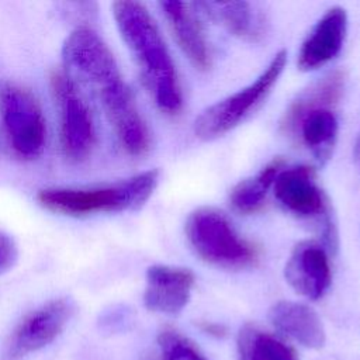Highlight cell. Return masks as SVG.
<instances>
[{
    "instance_id": "obj_8",
    "label": "cell",
    "mask_w": 360,
    "mask_h": 360,
    "mask_svg": "<svg viewBox=\"0 0 360 360\" xmlns=\"http://www.w3.org/2000/svg\"><path fill=\"white\" fill-rule=\"evenodd\" d=\"M51 94L58 111L59 145L63 156L72 163L89 159L96 146V124L77 82L65 70L49 76Z\"/></svg>"
},
{
    "instance_id": "obj_2",
    "label": "cell",
    "mask_w": 360,
    "mask_h": 360,
    "mask_svg": "<svg viewBox=\"0 0 360 360\" xmlns=\"http://www.w3.org/2000/svg\"><path fill=\"white\" fill-rule=\"evenodd\" d=\"M112 17L156 107L166 115L183 108V93L177 70L165 39L149 10L138 1L112 3Z\"/></svg>"
},
{
    "instance_id": "obj_16",
    "label": "cell",
    "mask_w": 360,
    "mask_h": 360,
    "mask_svg": "<svg viewBox=\"0 0 360 360\" xmlns=\"http://www.w3.org/2000/svg\"><path fill=\"white\" fill-rule=\"evenodd\" d=\"M193 6L243 41L257 42L266 34L263 14L248 1H197Z\"/></svg>"
},
{
    "instance_id": "obj_5",
    "label": "cell",
    "mask_w": 360,
    "mask_h": 360,
    "mask_svg": "<svg viewBox=\"0 0 360 360\" xmlns=\"http://www.w3.org/2000/svg\"><path fill=\"white\" fill-rule=\"evenodd\" d=\"M184 232L194 253L211 266L245 270L255 267L260 259L259 248L245 239L217 208L200 207L190 212Z\"/></svg>"
},
{
    "instance_id": "obj_3",
    "label": "cell",
    "mask_w": 360,
    "mask_h": 360,
    "mask_svg": "<svg viewBox=\"0 0 360 360\" xmlns=\"http://www.w3.org/2000/svg\"><path fill=\"white\" fill-rule=\"evenodd\" d=\"M345 83V72L326 73L290 103L280 121L281 132L298 138L321 163L330 158L336 143L339 121L333 107L343 94Z\"/></svg>"
},
{
    "instance_id": "obj_7",
    "label": "cell",
    "mask_w": 360,
    "mask_h": 360,
    "mask_svg": "<svg viewBox=\"0 0 360 360\" xmlns=\"http://www.w3.org/2000/svg\"><path fill=\"white\" fill-rule=\"evenodd\" d=\"M0 121L8 150L22 162L38 159L46 143V121L34 94L13 83H0Z\"/></svg>"
},
{
    "instance_id": "obj_22",
    "label": "cell",
    "mask_w": 360,
    "mask_h": 360,
    "mask_svg": "<svg viewBox=\"0 0 360 360\" xmlns=\"http://www.w3.org/2000/svg\"><path fill=\"white\" fill-rule=\"evenodd\" d=\"M354 156H356L357 163L360 165V132H359V136H357L356 143H354Z\"/></svg>"
},
{
    "instance_id": "obj_17",
    "label": "cell",
    "mask_w": 360,
    "mask_h": 360,
    "mask_svg": "<svg viewBox=\"0 0 360 360\" xmlns=\"http://www.w3.org/2000/svg\"><path fill=\"white\" fill-rule=\"evenodd\" d=\"M239 360H300L287 340L257 323H245L236 336Z\"/></svg>"
},
{
    "instance_id": "obj_18",
    "label": "cell",
    "mask_w": 360,
    "mask_h": 360,
    "mask_svg": "<svg viewBox=\"0 0 360 360\" xmlns=\"http://www.w3.org/2000/svg\"><path fill=\"white\" fill-rule=\"evenodd\" d=\"M284 167V159L274 158L255 176L239 181L229 194L232 208L239 214H253L262 208L277 174Z\"/></svg>"
},
{
    "instance_id": "obj_12",
    "label": "cell",
    "mask_w": 360,
    "mask_h": 360,
    "mask_svg": "<svg viewBox=\"0 0 360 360\" xmlns=\"http://www.w3.org/2000/svg\"><path fill=\"white\" fill-rule=\"evenodd\" d=\"M143 305L158 314L177 315L188 304L194 274L186 267L153 264L146 270Z\"/></svg>"
},
{
    "instance_id": "obj_4",
    "label": "cell",
    "mask_w": 360,
    "mask_h": 360,
    "mask_svg": "<svg viewBox=\"0 0 360 360\" xmlns=\"http://www.w3.org/2000/svg\"><path fill=\"white\" fill-rule=\"evenodd\" d=\"M158 181L159 170L150 169L108 184L46 187L37 193V201L45 210L70 218L136 211L150 198Z\"/></svg>"
},
{
    "instance_id": "obj_15",
    "label": "cell",
    "mask_w": 360,
    "mask_h": 360,
    "mask_svg": "<svg viewBox=\"0 0 360 360\" xmlns=\"http://www.w3.org/2000/svg\"><path fill=\"white\" fill-rule=\"evenodd\" d=\"M269 321L283 336L307 349L319 350L326 342L322 319L307 304L277 301L269 309Z\"/></svg>"
},
{
    "instance_id": "obj_19",
    "label": "cell",
    "mask_w": 360,
    "mask_h": 360,
    "mask_svg": "<svg viewBox=\"0 0 360 360\" xmlns=\"http://www.w3.org/2000/svg\"><path fill=\"white\" fill-rule=\"evenodd\" d=\"M158 347L160 360H208L190 338L170 326L159 330Z\"/></svg>"
},
{
    "instance_id": "obj_10",
    "label": "cell",
    "mask_w": 360,
    "mask_h": 360,
    "mask_svg": "<svg viewBox=\"0 0 360 360\" xmlns=\"http://www.w3.org/2000/svg\"><path fill=\"white\" fill-rule=\"evenodd\" d=\"M75 314V302L68 297L53 298L27 314L7 340L11 357H22L52 343Z\"/></svg>"
},
{
    "instance_id": "obj_11",
    "label": "cell",
    "mask_w": 360,
    "mask_h": 360,
    "mask_svg": "<svg viewBox=\"0 0 360 360\" xmlns=\"http://www.w3.org/2000/svg\"><path fill=\"white\" fill-rule=\"evenodd\" d=\"M288 285L300 295L321 300L332 284V267L326 249L315 240L298 242L284 266Z\"/></svg>"
},
{
    "instance_id": "obj_9",
    "label": "cell",
    "mask_w": 360,
    "mask_h": 360,
    "mask_svg": "<svg viewBox=\"0 0 360 360\" xmlns=\"http://www.w3.org/2000/svg\"><path fill=\"white\" fill-rule=\"evenodd\" d=\"M278 204L298 219L315 221L325 242L336 246V229L332 222L329 200L316 183L315 172L309 166L283 167L273 184Z\"/></svg>"
},
{
    "instance_id": "obj_14",
    "label": "cell",
    "mask_w": 360,
    "mask_h": 360,
    "mask_svg": "<svg viewBox=\"0 0 360 360\" xmlns=\"http://www.w3.org/2000/svg\"><path fill=\"white\" fill-rule=\"evenodd\" d=\"M159 7L179 48L197 70L211 68V49L195 7L180 1H160Z\"/></svg>"
},
{
    "instance_id": "obj_23",
    "label": "cell",
    "mask_w": 360,
    "mask_h": 360,
    "mask_svg": "<svg viewBox=\"0 0 360 360\" xmlns=\"http://www.w3.org/2000/svg\"><path fill=\"white\" fill-rule=\"evenodd\" d=\"M143 360H160V359H159L158 353H150V354L145 356V357H143Z\"/></svg>"
},
{
    "instance_id": "obj_20",
    "label": "cell",
    "mask_w": 360,
    "mask_h": 360,
    "mask_svg": "<svg viewBox=\"0 0 360 360\" xmlns=\"http://www.w3.org/2000/svg\"><path fill=\"white\" fill-rule=\"evenodd\" d=\"M17 260H18L17 243L8 233H6L4 231H0V274L11 270L17 263Z\"/></svg>"
},
{
    "instance_id": "obj_21",
    "label": "cell",
    "mask_w": 360,
    "mask_h": 360,
    "mask_svg": "<svg viewBox=\"0 0 360 360\" xmlns=\"http://www.w3.org/2000/svg\"><path fill=\"white\" fill-rule=\"evenodd\" d=\"M197 326L205 333L210 335L215 339H222L226 336V328L218 322H212V321H198Z\"/></svg>"
},
{
    "instance_id": "obj_1",
    "label": "cell",
    "mask_w": 360,
    "mask_h": 360,
    "mask_svg": "<svg viewBox=\"0 0 360 360\" xmlns=\"http://www.w3.org/2000/svg\"><path fill=\"white\" fill-rule=\"evenodd\" d=\"M62 60L65 70L100 103L121 148L143 156L150 148L149 129L104 39L91 27H76L63 41Z\"/></svg>"
},
{
    "instance_id": "obj_6",
    "label": "cell",
    "mask_w": 360,
    "mask_h": 360,
    "mask_svg": "<svg viewBox=\"0 0 360 360\" xmlns=\"http://www.w3.org/2000/svg\"><path fill=\"white\" fill-rule=\"evenodd\" d=\"M285 63L287 52L281 49L252 83L201 111L194 121L195 136L201 141H212L242 124L270 94Z\"/></svg>"
},
{
    "instance_id": "obj_13",
    "label": "cell",
    "mask_w": 360,
    "mask_h": 360,
    "mask_svg": "<svg viewBox=\"0 0 360 360\" xmlns=\"http://www.w3.org/2000/svg\"><path fill=\"white\" fill-rule=\"evenodd\" d=\"M347 32V14L345 8H329L311 28L302 41L297 66L302 72L315 70L329 63L342 49Z\"/></svg>"
}]
</instances>
